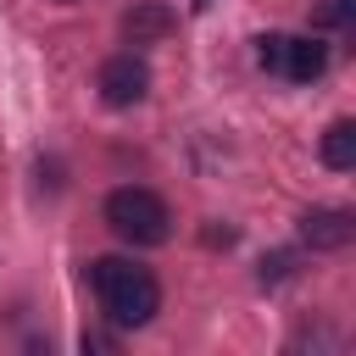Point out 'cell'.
Wrapping results in <instances>:
<instances>
[{
    "label": "cell",
    "instance_id": "6da1fadb",
    "mask_svg": "<svg viewBox=\"0 0 356 356\" xmlns=\"http://www.w3.org/2000/svg\"><path fill=\"white\" fill-rule=\"evenodd\" d=\"M89 284H95V295H100V306H106V317H111L117 328H145V323L156 317V306H161L156 278H150L145 267L122 261V256H100V261L89 267Z\"/></svg>",
    "mask_w": 356,
    "mask_h": 356
},
{
    "label": "cell",
    "instance_id": "7a4b0ae2",
    "mask_svg": "<svg viewBox=\"0 0 356 356\" xmlns=\"http://www.w3.org/2000/svg\"><path fill=\"white\" fill-rule=\"evenodd\" d=\"M106 222L128 245H167V234H172L167 200L156 189H139V184H122V189L106 195Z\"/></svg>",
    "mask_w": 356,
    "mask_h": 356
},
{
    "label": "cell",
    "instance_id": "3957f363",
    "mask_svg": "<svg viewBox=\"0 0 356 356\" xmlns=\"http://www.w3.org/2000/svg\"><path fill=\"white\" fill-rule=\"evenodd\" d=\"M95 89H100V100H106V106H139V100L150 95V67H145L134 50L106 56V61H100Z\"/></svg>",
    "mask_w": 356,
    "mask_h": 356
},
{
    "label": "cell",
    "instance_id": "277c9868",
    "mask_svg": "<svg viewBox=\"0 0 356 356\" xmlns=\"http://www.w3.org/2000/svg\"><path fill=\"white\" fill-rule=\"evenodd\" d=\"M300 239H306L312 250H345V245L356 239V217H350L345 206H312V211L300 217Z\"/></svg>",
    "mask_w": 356,
    "mask_h": 356
},
{
    "label": "cell",
    "instance_id": "5b68a950",
    "mask_svg": "<svg viewBox=\"0 0 356 356\" xmlns=\"http://www.w3.org/2000/svg\"><path fill=\"white\" fill-rule=\"evenodd\" d=\"M172 28H178V11L167 0H134L122 11V39L128 44H161Z\"/></svg>",
    "mask_w": 356,
    "mask_h": 356
},
{
    "label": "cell",
    "instance_id": "8992f818",
    "mask_svg": "<svg viewBox=\"0 0 356 356\" xmlns=\"http://www.w3.org/2000/svg\"><path fill=\"white\" fill-rule=\"evenodd\" d=\"M323 67H328V44H317L312 33H306V39H284V61H278V72H284L289 83H317Z\"/></svg>",
    "mask_w": 356,
    "mask_h": 356
},
{
    "label": "cell",
    "instance_id": "52a82bcc",
    "mask_svg": "<svg viewBox=\"0 0 356 356\" xmlns=\"http://www.w3.org/2000/svg\"><path fill=\"white\" fill-rule=\"evenodd\" d=\"M323 167H334V172H350L356 167V122L350 117L328 122V134H323Z\"/></svg>",
    "mask_w": 356,
    "mask_h": 356
},
{
    "label": "cell",
    "instance_id": "ba28073f",
    "mask_svg": "<svg viewBox=\"0 0 356 356\" xmlns=\"http://www.w3.org/2000/svg\"><path fill=\"white\" fill-rule=\"evenodd\" d=\"M356 17V0H317L312 6V28H345Z\"/></svg>",
    "mask_w": 356,
    "mask_h": 356
},
{
    "label": "cell",
    "instance_id": "9c48e42d",
    "mask_svg": "<svg viewBox=\"0 0 356 356\" xmlns=\"http://www.w3.org/2000/svg\"><path fill=\"white\" fill-rule=\"evenodd\" d=\"M289 273H295V256H289V250H273V256H261V273H256V278H261V284H284Z\"/></svg>",
    "mask_w": 356,
    "mask_h": 356
},
{
    "label": "cell",
    "instance_id": "30bf717a",
    "mask_svg": "<svg viewBox=\"0 0 356 356\" xmlns=\"http://www.w3.org/2000/svg\"><path fill=\"white\" fill-rule=\"evenodd\" d=\"M256 61H261L267 72H278V61H284V33H261V39H256Z\"/></svg>",
    "mask_w": 356,
    "mask_h": 356
},
{
    "label": "cell",
    "instance_id": "8fae6325",
    "mask_svg": "<svg viewBox=\"0 0 356 356\" xmlns=\"http://www.w3.org/2000/svg\"><path fill=\"white\" fill-rule=\"evenodd\" d=\"M189 6H195V11H206V6H211V0H189Z\"/></svg>",
    "mask_w": 356,
    "mask_h": 356
}]
</instances>
